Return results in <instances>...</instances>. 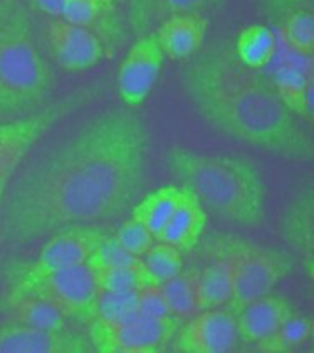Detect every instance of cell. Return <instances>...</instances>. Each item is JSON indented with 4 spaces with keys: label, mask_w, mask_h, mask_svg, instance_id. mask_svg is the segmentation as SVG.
I'll return each mask as SVG.
<instances>
[{
    "label": "cell",
    "mask_w": 314,
    "mask_h": 353,
    "mask_svg": "<svg viewBox=\"0 0 314 353\" xmlns=\"http://www.w3.org/2000/svg\"><path fill=\"white\" fill-rule=\"evenodd\" d=\"M105 236V232L83 225H72L54 232V236L42 245L37 258L19 272L14 283V293H24L52 272L86 264Z\"/></svg>",
    "instance_id": "6"
},
{
    "label": "cell",
    "mask_w": 314,
    "mask_h": 353,
    "mask_svg": "<svg viewBox=\"0 0 314 353\" xmlns=\"http://www.w3.org/2000/svg\"><path fill=\"white\" fill-rule=\"evenodd\" d=\"M198 306L200 312L222 308L232 298L233 272L227 256L213 261L212 264L198 272Z\"/></svg>",
    "instance_id": "22"
},
{
    "label": "cell",
    "mask_w": 314,
    "mask_h": 353,
    "mask_svg": "<svg viewBox=\"0 0 314 353\" xmlns=\"http://www.w3.org/2000/svg\"><path fill=\"white\" fill-rule=\"evenodd\" d=\"M138 313L156 320L174 316L160 286H147L138 291Z\"/></svg>",
    "instance_id": "32"
},
{
    "label": "cell",
    "mask_w": 314,
    "mask_h": 353,
    "mask_svg": "<svg viewBox=\"0 0 314 353\" xmlns=\"http://www.w3.org/2000/svg\"><path fill=\"white\" fill-rule=\"evenodd\" d=\"M239 341L236 314L227 308L205 310L180 326L171 343L182 353H227Z\"/></svg>",
    "instance_id": "11"
},
{
    "label": "cell",
    "mask_w": 314,
    "mask_h": 353,
    "mask_svg": "<svg viewBox=\"0 0 314 353\" xmlns=\"http://www.w3.org/2000/svg\"><path fill=\"white\" fill-rule=\"evenodd\" d=\"M113 237L125 251L136 256V258H143V256L150 251L151 245L156 243L153 234L148 231L141 222L135 221L133 217L125 221L123 224L116 229V232L113 234Z\"/></svg>",
    "instance_id": "30"
},
{
    "label": "cell",
    "mask_w": 314,
    "mask_h": 353,
    "mask_svg": "<svg viewBox=\"0 0 314 353\" xmlns=\"http://www.w3.org/2000/svg\"><path fill=\"white\" fill-rule=\"evenodd\" d=\"M165 54L155 34L138 36L121 61L116 74L120 99L128 108L143 105L162 74Z\"/></svg>",
    "instance_id": "10"
},
{
    "label": "cell",
    "mask_w": 314,
    "mask_h": 353,
    "mask_svg": "<svg viewBox=\"0 0 314 353\" xmlns=\"http://www.w3.org/2000/svg\"><path fill=\"white\" fill-rule=\"evenodd\" d=\"M30 2L41 14L48 15L51 19H59L66 0H30Z\"/></svg>",
    "instance_id": "33"
},
{
    "label": "cell",
    "mask_w": 314,
    "mask_h": 353,
    "mask_svg": "<svg viewBox=\"0 0 314 353\" xmlns=\"http://www.w3.org/2000/svg\"><path fill=\"white\" fill-rule=\"evenodd\" d=\"M148 157L150 132L140 114L114 110L93 118L15 183L7 236L30 241L118 217L136 201Z\"/></svg>",
    "instance_id": "1"
},
{
    "label": "cell",
    "mask_w": 314,
    "mask_h": 353,
    "mask_svg": "<svg viewBox=\"0 0 314 353\" xmlns=\"http://www.w3.org/2000/svg\"><path fill=\"white\" fill-rule=\"evenodd\" d=\"M182 185H163L145 195L133 207L132 217L141 222L158 239L180 201Z\"/></svg>",
    "instance_id": "20"
},
{
    "label": "cell",
    "mask_w": 314,
    "mask_h": 353,
    "mask_svg": "<svg viewBox=\"0 0 314 353\" xmlns=\"http://www.w3.org/2000/svg\"><path fill=\"white\" fill-rule=\"evenodd\" d=\"M138 314V291L108 293L99 291L96 301V318L106 321H121Z\"/></svg>",
    "instance_id": "29"
},
{
    "label": "cell",
    "mask_w": 314,
    "mask_h": 353,
    "mask_svg": "<svg viewBox=\"0 0 314 353\" xmlns=\"http://www.w3.org/2000/svg\"><path fill=\"white\" fill-rule=\"evenodd\" d=\"M9 313L14 323L32 326L48 332L67 330V318L56 306L36 294L12 293L9 298Z\"/></svg>",
    "instance_id": "18"
},
{
    "label": "cell",
    "mask_w": 314,
    "mask_h": 353,
    "mask_svg": "<svg viewBox=\"0 0 314 353\" xmlns=\"http://www.w3.org/2000/svg\"><path fill=\"white\" fill-rule=\"evenodd\" d=\"M141 259L153 286H162L183 270L182 251L162 241H156Z\"/></svg>",
    "instance_id": "27"
},
{
    "label": "cell",
    "mask_w": 314,
    "mask_h": 353,
    "mask_svg": "<svg viewBox=\"0 0 314 353\" xmlns=\"http://www.w3.org/2000/svg\"><path fill=\"white\" fill-rule=\"evenodd\" d=\"M198 271H180L175 278L168 279L163 283L162 291L163 296L167 299V305L170 308V313L174 316L191 318L193 314L200 313L198 306Z\"/></svg>",
    "instance_id": "23"
},
{
    "label": "cell",
    "mask_w": 314,
    "mask_h": 353,
    "mask_svg": "<svg viewBox=\"0 0 314 353\" xmlns=\"http://www.w3.org/2000/svg\"><path fill=\"white\" fill-rule=\"evenodd\" d=\"M153 34L165 57L171 61H185L197 54L204 46L207 21L197 12L174 14L163 19Z\"/></svg>",
    "instance_id": "14"
},
{
    "label": "cell",
    "mask_w": 314,
    "mask_h": 353,
    "mask_svg": "<svg viewBox=\"0 0 314 353\" xmlns=\"http://www.w3.org/2000/svg\"><path fill=\"white\" fill-rule=\"evenodd\" d=\"M91 271L98 291L121 293V291H140L141 288L153 286L143 263L140 266H105Z\"/></svg>",
    "instance_id": "25"
},
{
    "label": "cell",
    "mask_w": 314,
    "mask_h": 353,
    "mask_svg": "<svg viewBox=\"0 0 314 353\" xmlns=\"http://www.w3.org/2000/svg\"><path fill=\"white\" fill-rule=\"evenodd\" d=\"M94 2L98 3L99 9L106 10V9H109V7H113V3L116 2V0H94Z\"/></svg>",
    "instance_id": "34"
},
{
    "label": "cell",
    "mask_w": 314,
    "mask_h": 353,
    "mask_svg": "<svg viewBox=\"0 0 314 353\" xmlns=\"http://www.w3.org/2000/svg\"><path fill=\"white\" fill-rule=\"evenodd\" d=\"M24 294H36L49 301L67 318V321L90 323L96 318L99 291L87 264L52 272L24 291Z\"/></svg>",
    "instance_id": "8"
},
{
    "label": "cell",
    "mask_w": 314,
    "mask_h": 353,
    "mask_svg": "<svg viewBox=\"0 0 314 353\" xmlns=\"http://www.w3.org/2000/svg\"><path fill=\"white\" fill-rule=\"evenodd\" d=\"M52 88V72L42 57L22 12L0 22V120L36 113Z\"/></svg>",
    "instance_id": "4"
},
{
    "label": "cell",
    "mask_w": 314,
    "mask_h": 353,
    "mask_svg": "<svg viewBox=\"0 0 314 353\" xmlns=\"http://www.w3.org/2000/svg\"><path fill=\"white\" fill-rule=\"evenodd\" d=\"M294 314V306L287 299L266 294L249 303L236 314L239 340L255 345L274 333Z\"/></svg>",
    "instance_id": "15"
},
{
    "label": "cell",
    "mask_w": 314,
    "mask_h": 353,
    "mask_svg": "<svg viewBox=\"0 0 314 353\" xmlns=\"http://www.w3.org/2000/svg\"><path fill=\"white\" fill-rule=\"evenodd\" d=\"M282 39L293 54L311 57L314 52V15L311 9H297L286 15Z\"/></svg>",
    "instance_id": "26"
},
{
    "label": "cell",
    "mask_w": 314,
    "mask_h": 353,
    "mask_svg": "<svg viewBox=\"0 0 314 353\" xmlns=\"http://www.w3.org/2000/svg\"><path fill=\"white\" fill-rule=\"evenodd\" d=\"M101 9L94 0H66L61 21L79 28H91L98 21Z\"/></svg>",
    "instance_id": "31"
},
{
    "label": "cell",
    "mask_w": 314,
    "mask_h": 353,
    "mask_svg": "<svg viewBox=\"0 0 314 353\" xmlns=\"http://www.w3.org/2000/svg\"><path fill=\"white\" fill-rule=\"evenodd\" d=\"M274 93L293 114L313 117V76L294 64H284L274 74Z\"/></svg>",
    "instance_id": "17"
},
{
    "label": "cell",
    "mask_w": 314,
    "mask_h": 353,
    "mask_svg": "<svg viewBox=\"0 0 314 353\" xmlns=\"http://www.w3.org/2000/svg\"><path fill=\"white\" fill-rule=\"evenodd\" d=\"M185 88L198 113L233 140L286 159L311 157V141L294 114L258 71L236 57L224 52L198 57L187 69Z\"/></svg>",
    "instance_id": "2"
},
{
    "label": "cell",
    "mask_w": 314,
    "mask_h": 353,
    "mask_svg": "<svg viewBox=\"0 0 314 353\" xmlns=\"http://www.w3.org/2000/svg\"><path fill=\"white\" fill-rule=\"evenodd\" d=\"M311 195L301 197L289 214H286V237L293 241V244L302 252L306 258L311 259L313 254V205Z\"/></svg>",
    "instance_id": "28"
},
{
    "label": "cell",
    "mask_w": 314,
    "mask_h": 353,
    "mask_svg": "<svg viewBox=\"0 0 314 353\" xmlns=\"http://www.w3.org/2000/svg\"><path fill=\"white\" fill-rule=\"evenodd\" d=\"M170 172L200 199L205 209L225 221L255 225L266 216L267 189L262 174L249 160L236 155H212L189 148H171Z\"/></svg>",
    "instance_id": "3"
},
{
    "label": "cell",
    "mask_w": 314,
    "mask_h": 353,
    "mask_svg": "<svg viewBox=\"0 0 314 353\" xmlns=\"http://www.w3.org/2000/svg\"><path fill=\"white\" fill-rule=\"evenodd\" d=\"M0 22H2V14H0Z\"/></svg>",
    "instance_id": "35"
},
{
    "label": "cell",
    "mask_w": 314,
    "mask_h": 353,
    "mask_svg": "<svg viewBox=\"0 0 314 353\" xmlns=\"http://www.w3.org/2000/svg\"><path fill=\"white\" fill-rule=\"evenodd\" d=\"M87 325V339L99 353H160L174 341L182 318L156 320L138 313L121 321L94 318Z\"/></svg>",
    "instance_id": "5"
},
{
    "label": "cell",
    "mask_w": 314,
    "mask_h": 353,
    "mask_svg": "<svg viewBox=\"0 0 314 353\" xmlns=\"http://www.w3.org/2000/svg\"><path fill=\"white\" fill-rule=\"evenodd\" d=\"M207 209L200 199L189 187L182 185L178 204L156 241L187 252L198 244L207 228Z\"/></svg>",
    "instance_id": "16"
},
{
    "label": "cell",
    "mask_w": 314,
    "mask_h": 353,
    "mask_svg": "<svg viewBox=\"0 0 314 353\" xmlns=\"http://www.w3.org/2000/svg\"><path fill=\"white\" fill-rule=\"evenodd\" d=\"M67 105H57L14 120H0V205L10 180L30 148L66 113Z\"/></svg>",
    "instance_id": "9"
},
{
    "label": "cell",
    "mask_w": 314,
    "mask_h": 353,
    "mask_svg": "<svg viewBox=\"0 0 314 353\" xmlns=\"http://www.w3.org/2000/svg\"><path fill=\"white\" fill-rule=\"evenodd\" d=\"M210 2L212 0H129V24L136 36H143L168 15L197 12Z\"/></svg>",
    "instance_id": "19"
},
{
    "label": "cell",
    "mask_w": 314,
    "mask_h": 353,
    "mask_svg": "<svg viewBox=\"0 0 314 353\" xmlns=\"http://www.w3.org/2000/svg\"><path fill=\"white\" fill-rule=\"evenodd\" d=\"M48 41L57 64L71 72L94 68L105 52L99 37L90 28L67 24L61 19L49 21Z\"/></svg>",
    "instance_id": "12"
},
{
    "label": "cell",
    "mask_w": 314,
    "mask_h": 353,
    "mask_svg": "<svg viewBox=\"0 0 314 353\" xmlns=\"http://www.w3.org/2000/svg\"><path fill=\"white\" fill-rule=\"evenodd\" d=\"M233 272V291L227 310L237 314L244 306L271 294L289 272L291 264L282 256L258 248H240L229 252Z\"/></svg>",
    "instance_id": "7"
},
{
    "label": "cell",
    "mask_w": 314,
    "mask_h": 353,
    "mask_svg": "<svg viewBox=\"0 0 314 353\" xmlns=\"http://www.w3.org/2000/svg\"><path fill=\"white\" fill-rule=\"evenodd\" d=\"M314 333V323L311 318L306 316H291L286 323H282L266 336L264 340L258 341L254 348L260 353H286L294 352L301 348L302 345L308 343L311 340Z\"/></svg>",
    "instance_id": "24"
},
{
    "label": "cell",
    "mask_w": 314,
    "mask_h": 353,
    "mask_svg": "<svg viewBox=\"0 0 314 353\" xmlns=\"http://www.w3.org/2000/svg\"><path fill=\"white\" fill-rule=\"evenodd\" d=\"M93 350L87 335L71 330L48 332L14 323L0 330V353H87Z\"/></svg>",
    "instance_id": "13"
},
{
    "label": "cell",
    "mask_w": 314,
    "mask_h": 353,
    "mask_svg": "<svg viewBox=\"0 0 314 353\" xmlns=\"http://www.w3.org/2000/svg\"><path fill=\"white\" fill-rule=\"evenodd\" d=\"M278 52V37L267 26L251 24L240 30L236 41V59L249 69L269 66Z\"/></svg>",
    "instance_id": "21"
}]
</instances>
